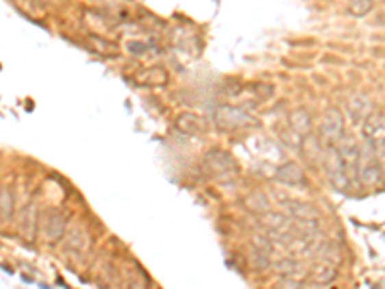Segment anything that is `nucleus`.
Returning <instances> with one entry per match:
<instances>
[{
	"mask_svg": "<svg viewBox=\"0 0 385 289\" xmlns=\"http://www.w3.org/2000/svg\"><path fill=\"white\" fill-rule=\"evenodd\" d=\"M356 179L364 187H375L384 181L382 166L377 158V147L368 139L358 144V162H356Z\"/></svg>",
	"mask_w": 385,
	"mask_h": 289,
	"instance_id": "f257e3e1",
	"label": "nucleus"
},
{
	"mask_svg": "<svg viewBox=\"0 0 385 289\" xmlns=\"http://www.w3.org/2000/svg\"><path fill=\"white\" fill-rule=\"evenodd\" d=\"M322 164H324L325 176H327L330 186L334 187L335 191H339V193H347L351 189V181L353 179L349 176V172H347V168L343 164V158H341L335 144H327L325 147Z\"/></svg>",
	"mask_w": 385,
	"mask_h": 289,
	"instance_id": "f03ea898",
	"label": "nucleus"
},
{
	"mask_svg": "<svg viewBox=\"0 0 385 289\" xmlns=\"http://www.w3.org/2000/svg\"><path fill=\"white\" fill-rule=\"evenodd\" d=\"M216 125L223 129V131H237V129H245L254 124V118L251 114L239 108V106H232V104H220L216 106L212 114Z\"/></svg>",
	"mask_w": 385,
	"mask_h": 289,
	"instance_id": "7ed1b4c3",
	"label": "nucleus"
},
{
	"mask_svg": "<svg viewBox=\"0 0 385 289\" xmlns=\"http://www.w3.org/2000/svg\"><path fill=\"white\" fill-rule=\"evenodd\" d=\"M204 166L216 179H232L239 174V164L234 156L222 149H212L204 156Z\"/></svg>",
	"mask_w": 385,
	"mask_h": 289,
	"instance_id": "20e7f679",
	"label": "nucleus"
},
{
	"mask_svg": "<svg viewBox=\"0 0 385 289\" xmlns=\"http://www.w3.org/2000/svg\"><path fill=\"white\" fill-rule=\"evenodd\" d=\"M345 137V116L339 108H327L320 120V139L325 144H337Z\"/></svg>",
	"mask_w": 385,
	"mask_h": 289,
	"instance_id": "39448f33",
	"label": "nucleus"
},
{
	"mask_svg": "<svg viewBox=\"0 0 385 289\" xmlns=\"http://www.w3.org/2000/svg\"><path fill=\"white\" fill-rule=\"evenodd\" d=\"M362 137L375 147L385 144V114H368V118L362 122Z\"/></svg>",
	"mask_w": 385,
	"mask_h": 289,
	"instance_id": "423d86ee",
	"label": "nucleus"
},
{
	"mask_svg": "<svg viewBox=\"0 0 385 289\" xmlns=\"http://www.w3.org/2000/svg\"><path fill=\"white\" fill-rule=\"evenodd\" d=\"M337 276H339L337 266L332 264V262H327V260H322V258L318 262H314L312 268L306 272V279L316 284V286H330L337 279Z\"/></svg>",
	"mask_w": 385,
	"mask_h": 289,
	"instance_id": "0eeeda50",
	"label": "nucleus"
},
{
	"mask_svg": "<svg viewBox=\"0 0 385 289\" xmlns=\"http://www.w3.org/2000/svg\"><path fill=\"white\" fill-rule=\"evenodd\" d=\"M282 212L287 214L293 220H318L320 218V212L318 208L312 205V203H306V201H284L282 205Z\"/></svg>",
	"mask_w": 385,
	"mask_h": 289,
	"instance_id": "6e6552de",
	"label": "nucleus"
},
{
	"mask_svg": "<svg viewBox=\"0 0 385 289\" xmlns=\"http://www.w3.org/2000/svg\"><path fill=\"white\" fill-rule=\"evenodd\" d=\"M175 127L185 135H204L208 131V122L199 114L183 112L175 118Z\"/></svg>",
	"mask_w": 385,
	"mask_h": 289,
	"instance_id": "1a4fd4ad",
	"label": "nucleus"
},
{
	"mask_svg": "<svg viewBox=\"0 0 385 289\" xmlns=\"http://www.w3.org/2000/svg\"><path fill=\"white\" fill-rule=\"evenodd\" d=\"M275 179L289 187L306 186V174L297 162H285L275 170Z\"/></svg>",
	"mask_w": 385,
	"mask_h": 289,
	"instance_id": "9d476101",
	"label": "nucleus"
},
{
	"mask_svg": "<svg viewBox=\"0 0 385 289\" xmlns=\"http://www.w3.org/2000/svg\"><path fill=\"white\" fill-rule=\"evenodd\" d=\"M274 268L282 278H291V279H297V281L306 279V272H308V270H304V266L301 264V260L293 257L280 258V260L274 264Z\"/></svg>",
	"mask_w": 385,
	"mask_h": 289,
	"instance_id": "9b49d317",
	"label": "nucleus"
},
{
	"mask_svg": "<svg viewBox=\"0 0 385 289\" xmlns=\"http://www.w3.org/2000/svg\"><path fill=\"white\" fill-rule=\"evenodd\" d=\"M370 112H374L372 110V103L366 97H362V95H355V97H351L347 101V114H349V118H351L353 124H362Z\"/></svg>",
	"mask_w": 385,
	"mask_h": 289,
	"instance_id": "f8f14e48",
	"label": "nucleus"
},
{
	"mask_svg": "<svg viewBox=\"0 0 385 289\" xmlns=\"http://www.w3.org/2000/svg\"><path fill=\"white\" fill-rule=\"evenodd\" d=\"M287 122H289V127H291V131L297 137H304V135L312 134V116L304 108H293L289 112Z\"/></svg>",
	"mask_w": 385,
	"mask_h": 289,
	"instance_id": "ddd939ff",
	"label": "nucleus"
},
{
	"mask_svg": "<svg viewBox=\"0 0 385 289\" xmlns=\"http://www.w3.org/2000/svg\"><path fill=\"white\" fill-rule=\"evenodd\" d=\"M299 147H301V153H303V156L308 162H320L322 164L325 149L322 147V139L320 137H316L312 134L304 135Z\"/></svg>",
	"mask_w": 385,
	"mask_h": 289,
	"instance_id": "4468645a",
	"label": "nucleus"
},
{
	"mask_svg": "<svg viewBox=\"0 0 385 289\" xmlns=\"http://www.w3.org/2000/svg\"><path fill=\"white\" fill-rule=\"evenodd\" d=\"M92 247L91 234L83 227H73L68 234V249L77 255H87Z\"/></svg>",
	"mask_w": 385,
	"mask_h": 289,
	"instance_id": "2eb2a0df",
	"label": "nucleus"
},
{
	"mask_svg": "<svg viewBox=\"0 0 385 289\" xmlns=\"http://www.w3.org/2000/svg\"><path fill=\"white\" fill-rule=\"evenodd\" d=\"M135 81L139 83L141 87H160L168 81V72L160 66H154V68L142 70L139 75H135Z\"/></svg>",
	"mask_w": 385,
	"mask_h": 289,
	"instance_id": "dca6fc26",
	"label": "nucleus"
},
{
	"mask_svg": "<svg viewBox=\"0 0 385 289\" xmlns=\"http://www.w3.org/2000/svg\"><path fill=\"white\" fill-rule=\"evenodd\" d=\"M45 231L51 241H58L66 234V218L58 212H49L45 218Z\"/></svg>",
	"mask_w": 385,
	"mask_h": 289,
	"instance_id": "f3484780",
	"label": "nucleus"
},
{
	"mask_svg": "<svg viewBox=\"0 0 385 289\" xmlns=\"http://www.w3.org/2000/svg\"><path fill=\"white\" fill-rule=\"evenodd\" d=\"M258 220H260V224L266 227V231H268V229H285V227L293 226V218H289L287 214H284L282 210H280V212L268 210V212L260 214Z\"/></svg>",
	"mask_w": 385,
	"mask_h": 289,
	"instance_id": "a211bd4d",
	"label": "nucleus"
},
{
	"mask_svg": "<svg viewBox=\"0 0 385 289\" xmlns=\"http://www.w3.org/2000/svg\"><path fill=\"white\" fill-rule=\"evenodd\" d=\"M245 207L249 208L251 212L254 214H264V212H268L270 210V201H268V197L260 193V191H254V193H249V195L245 197Z\"/></svg>",
	"mask_w": 385,
	"mask_h": 289,
	"instance_id": "6ab92c4d",
	"label": "nucleus"
},
{
	"mask_svg": "<svg viewBox=\"0 0 385 289\" xmlns=\"http://www.w3.org/2000/svg\"><path fill=\"white\" fill-rule=\"evenodd\" d=\"M318 257L322 258V260H327V262H332L335 266H339L341 264V260H343V253H341V249L339 245L335 243V241H325L322 243V247L318 251Z\"/></svg>",
	"mask_w": 385,
	"mask_h": 289,
	"instance_id": "aec40b11",
	"label": "nucleus"
},
{
	"mask_svg": "<svg viewBox=\"0 0 385 289\" xmlns=\"http://www.w3.org/2000/svg\"><path fill=\"white\" fill-rule=\"evenodd\" d=\"M249 264H251L256 272H266V270L272 266V262H270V255H266V253H262V251H258V249H254V247H251Z\"/></svg>",
	"mask_w": 385,
	"mask_h": 289,
	"instance_id": "412c9836",
	"label": "nucleus"
},
{
	"mask_svg": "<svg viewBox=\"0 0 385 289\" xmlns=\"http://www.w3.org/2000/svg\"><path fill=\"white\" fill-rule=\"evenodd\" d=\"M374 8V0H351L347 12L355 18H364L366 14H370Z\"/></svg>",
	"mask_w": 385,
	"mask_h": 289,
	"instance_id": "4be33fe9",
	"label": "nucleus"
},
{
	"mask_svg": "<svg viewBox=\"0 0 385 289\" xmlns=\"http://www.w3.org/2000/svg\"><path fill=\"white\" fill-rule=\"evenodd\" d=\"M251 247L258 249V251H262L266 255H274V245H272V239L268 238V236H254L253 241H251Z\"/></svg>",
	"mask_w": 385,
	"mask_h": 289,
	"instance_id": "5701e85b",
	"label": "nucleus"
},
{
	"mask_svg": "<svg viewBox=\"0 0 385 289\" xmlns=\"http://www.w3.org/2000/svg\"><path fill=\"white\" fill-rule=\"evenodd\" d=\"M91 42H95V51H99L101 54H118V47L112 45L110 41H104L99 37H91Z\"/></svg>",
	"mask_w": 385,
	"mask_h": 289,
	"instance_id": "b1692460",
	"label": "nucleus"
},
{
	"mask_svg": "<svg viewBox=\"0 0 385 289\" xmlns=\"http://www.w3.org/2000/svg\"><path fill=\"white\" fill-rule=\"evenodd\" d=\"M377 158H380V166H382V174L385 179V144L377 147Z\"/></svg>",
	"mask_w": 385,
	"mask_h": 289,
	"instance_id": "393cba45",
	"label": "nucleus"
},
{
	"mask_svg": "<svg viewBox=\"0 0 385 289\" xmlns=\"http://www.w3.org/2000/svg\"><path fill=\"white\" fill-rule=\"evenodd\" d=\"M129 51L135 52V54H139V52L147 51V47H145V45H139V42H132V45H129Z\"/></svg>",
	"mask_w": 385,
	"mask_h": 289,
	"instance_id": "a878e982",
	"label": "nucleus"
},
{
	"mask_svg": "<svg viewBox=\"0 0 385 289\" xmlns=\"http://www.w3.org/2000/svg\"><path fill=\"white\" fill-rule=\"evenodd\" d=\"M41 2H49V4H52V2H60V0H41Z\"/></svg>",
	"mask_w": 385,
	"mask_h": 289,
	"instance_id": "bb28decb",
	"label": "nucleus"
}]
</instances>
